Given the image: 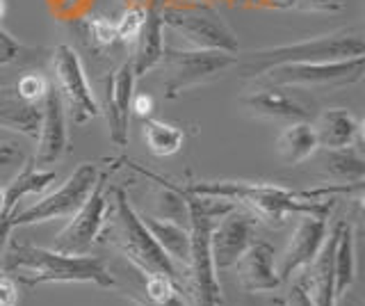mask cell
<instances>
[{
  "instance_id": "f1b7e54d",
  "label": "cell",
  "mask_w": 365,
  "mask_h": 306,
  "mask_svg": "<svg viewBox=\"0 0 365 306\" xmlns=\"http://www.w3.org/2000/svg\"><path fill=\"white\" fill-rule=\"evenodd\" d=\"M85 37L89 39V46L94 51H108L114 44H119L117 35V21H110L106 16H94L85 21Z\"/></svg>"
},
{
  "instance_id": "603a6c76",
  "label": "cell",
  "mask_w": 365,
  "mask_h": 306,
  "mask_svg": "<svg viewBox=\"0 0 365 306\" xmlns=\"http://www.w3.org/2000/svg\"><path fill=\"white\" fill-rule=\"evenodd\" d=\"M0 128L37 140L41 128V103H30L16 87H0Z\"/></svg>"
},
{
  "instance_id": "836d02e7",
  "label": "cell",
  "mask_w": 365,
  "mask_h": 306,
  "mask_svg": "<svg viewBox=\"0 0 365 306\" xmlns=\"http://www.w3.org/2000/svg\"><path fill=\"white\" fill-rule=\"evenodd\" d=\"M21 44L9 35L7 30L0 28V66H7V64H14L21 58Z\"/></svg>"
},
{
  "instance_id": "6da1fadb",
  "label": "cell",
  "mask_w": 365,
  "mask_h": 306,
  "mask_svg": "<svg viewBox=\"0 0 365 306\" xmlns=\"http://www.w3.org/2000/svg\"><path fill=\"white\" fill-rule=\"evenodd\" d=\"M187 195L217 197L240 203L249 213H254L258 222L281 226L290 215L324 213L331 215L338 195H361L363 185H338L315 190H292L277 183H247V180H197V183L182 185Z\"/></svg>"
},
{
  "instance_id": "d6986e66",
  "label": "cell",
  "mask_w": 365,
  "mask_h": 306,
  "mask_svg": "<svg viewBox=\"0 0 365 306\" xmlns=\"http://www.w3.org/2000/svg\"><path fill=\"white\" fill-rule=\"evenodd\" d=\"M240 108L247 115L267 121H308L311 110H308L299 98L292 94H285L281 87H262L254 89L245 96H240Z\"/></svg>"
},
{
  "instance_id": "2e32d148",
  "label": "cell",
  "mask_w": 365,
  "mask_h": 306,
  "mask_svg": "<svg viewBox=\"0 0 365 306\" xmlns=\"http://www.w3.org/2000/svg\"><path fill=\"white\" fill-rule=\"evenodd\" d=\"M68 149V133H66V110L57 89L51 85L41 101V128L37 153L32 158L34 169H46L55 165Z\"/></svg>"
},
{
  "instance_id": "b9f144b4",
  "label": "cell",
  "mask_w": 365,
  "mask_h": 306,
  "mask_svg": "<svg viewBox=\"0 0 365 306\" xmlns=\"http://www.w3.org/2000/svg\"><path fill=\"white\" fill-rule=\"evenodd\" d=\"M3 192H5V188L0 185V203H3Z\"/></svg>"
},
{
  "instance_id": "44dd1931",
  "label": "cell",
  "mask_w": 365,
  "mask_h": 306,
  "mask_svg": "<svg viewBox=\"0 0 365 306\" xmlns=\"http://www.w3.org/2000/svg\"><path fill=\"white\" fill-rule=\"evenodd\" d=\"M163 7H165V0H151L146 7V21H144L140 37L135 41L137 49L130 60L135 78L151 73L155 66H160V62H163V53H165Z\"/></svg>"
},
{
  "instance_id": "1f68e13d",
  "label": "cell",
  "mask_w": 365,
  "mask_h": 306,
  "mask_svg": "<svg viewBox=\"0 0 365 306\" xmlns=\"http://www.w3.org/2000/svg\"><path fill=\"white\" fill-rule=\"evenodd\" d=\"M14 87L23 98L30 101V103H41L46 92H48L51 83H48V78L41 76V73H26Z\"/></svg>"
},
{
  "instance_id": "7a4b0ae2",
  "label": "cell",
  "mask_w": 365,
  "mask_h": 306,
  "mask_svg": "<svg viewBox=\"0 0 365 306\" xmlns=\"http://www.w3.org/2000/svg\"><path fill=\"white\" fill-rule=\"evenodd\" d=\"M0 267L16 281V286L21 283L26 288L43 283H96L101 288H114L106 258L89 254L71 256L46 247L11 243L0 256Z\"/></svg>"
},
{
  "instance_id": "5b68a950",
  "label": "cell",
  "mask_w": 365,
  "mask_h": 306,
  "mask_svg": "<svg viewBox=\"0 0 365 306\" xmlns=\"http://www.w3.org/2000/svg\"><path fill=\"white\" fill-rule=\"evenodd\" d=\"M365 55V37L356 28H345L331 35L308 37L302 41L281 44V46L258 49L245 53V60H237V69L242 78L258 81L272 66L299 64V62H331Z\"/></svg>"
},
{
  "instance_id": "7402d4cb",
  "label": "cell",
  "mask_w": 365,
  "mask_h": 306,
  "mask_svg": "<svg viewBox=\"0 0 365 306\" xmlns=\"http://www.w3.org/2000/svg\"><path fill=\"white\" fill-rule=\"evenodd\" d=\"M315 138L319 149H347V146H363V121L342 108L324 110L313 121Z\"/></svg>"
},
{
  "instance_id": "d4e9b609",
  "label": "cell",
  "mask_w": 365,
  "mask_h": 306,
  "mask_svg": "<svg viewBox=\"0 0 365 306\" xmlns=\"http://www.w3.org/2000/svg\"><path fill=\"white\" fill-rule=\"evenodd\" d=\"M319 169L338 180V185H363L365 180V158L363 146H347V149H317Z\"/></svg>"
},
{
  "instance_id": "3957f363",
  "label": "cell",
  "mask_w": 365,
  "mask_h": 306,
  "mask_svg": "<svg viewBox=\"0 0 365 306\" xmlns=\"http://www.w3.org/2000/svg\"><path fill=\"white\" fill-rule=\"evenodd\" d=\"M98 240L112 245L117 252L142 272H155V275H167L176 279L180 286L185 281V275L176 267L160 245L146 231V226L140 220V213L133 208V203L125 195V190L114 185L110 190L106 224H103Z\"/></svg>"
},
{
  "instance_id": "4fadbf2b",
  "label": "cell",
  "mask_w": 365,
  "mask_h": 306,
  "mask_svg": "<svg viewBox=\"0 0 365 306\" xmlns=\"http://www.w3.org/2000/svg\"><path fill=\"white\" fill-rule=\"evenodd\" d=\"M114 277V290L128 297L137 306H187L182 300V286L167 275L142 272L128 263V267H108Z\"/></svg>"
},
{
  "instance_id": "74e56055",
  "label": "cell",
  "mask_w": 365,
  "mask_h": 306,
  "mask_svg": "<svg viewBox=\"0 0 365 306\" xmlns=\"http://www.w3.org/2000/svg\"><path fill=\"white\" fill-rule=\"evenodd\" d=\"M269 5H272V7H283V9H290V0H272Z\"/></svg>"
},
{
  "instance_id": "5bb4252c",
  "label": "cell",
  "mask_w": 365,
  "mask_h": 306,
  "mask_svg": "<svg viewBox=\"0 0 365 306\" xmlns=\"http://www.w3.org/2000/svg\"><path fill=\"white\" fill-rule=\"evenodd\" d=\"M329 215L324 213H306L299 215V222H297L292 238L288 247L283 249V254L279 256L277 263V275L281 281H288L297 270L306 267L315 254L322 247L324 238L329 233Z\"/></svg>"
},
{
  "instance_id": "9a60e30c",
  "label": "cell",
  "mask_w": 365,
  "mask_h": 306,
  "mask_svg": "<svg viewBox=\"0 0 365 306\" xmlns=\"http://www.w3.org/2000/svg\"><path fill=\"white\" fill-rule=\"evenodd\" d=\"M135 71L130 62H123L119 69L106 76L103 81V110H106L110 140L117 146L128 144V119L135 96Z\"/></svg>"
},
{
  "instance_id": "ac0fdd59",
  "label": "cell",
  "mask_w": 365,
  "mask_h": 306,
  "mask_svg": "<svg viewBox=\"0 0 365 306\" xmlns=\"http://www.w3.org/2000/svg\"><path fill=\"white\" fill-rule=\"evenodd\" d=\"M55 180L53 169H34L30 163L21 169L16 178H11L5 185L3 203H0V256L5 254L9 243V233L14 229V215L19 213V203L28 195H39Z\"/></svg>"
},
{
  "instance_id": "f35d334b",
  "label": "cell",
  "mask_w": 365,
  "mask_h": 306,
  "mask_svg": "<svg viewBox=\"0 0 365 306\" xmlns=\"http://www.w3.org/2000/svg\"><path fill=\"white\" fill-rule=\"evenodd\" d=\"M336 302H338V304H334V306H359V304H354V302H345L342 297H338Z\"/></svg>"
},
{
  "instance_id": "d6a6232c",
  "label": "cell",
  "mask_w": 365,
  "mask_h": 306,
  "mask_svg": "<svg viewBox=\"0 0 365 306\" xmlns=\"http://www.w3.org/2000/svg\"><path fill=\"white\" fill-rule=\"evenodd\" d=\"M290 9L313 14H338L345 9V0H290Z\"/></svg>"
},
{
  "instance_id": "d590c367",
  "label": "cell",
  "mask_w": 365,
  "mask_h": 306,
  "mask_svg": "<svg viewBox=\"0 0 365 306\" xmlns=\"http://www.w3.org/2000/svg\"><path fill=\"white\" fill-rule=\"evenodd\" d=\"M283 302H285V306H315L311 302V297L306 295V290L299 286V281H294L288 288V297H285Z\"/></svg>"
},
{
  "instance_id": "8fae6325",
  "label": "cell",
  "mask_w": 365,
  "mask_h": 306,
  "mask_svg": "<svg viewBox=\"0 0 365 306\" xmlns=\"http://www.w3.org/2000/svg\"><path fill=\"white\" fill-rule=\"evenodd\" d=\"M108 172H101L94 188H91L89 197L73 215L64 229L57 233L55 243L51 249L62 254H89L91 245L98 240L103 224H106V213H108V197H106V180Z\"/></svg>"
},
{
  "instance_id": "e575fe53",
  "label": "cell",
  "mask_w": 365,
  "mask_h": 306,
  "mask_svg": "<svg viewBox=\"0 0 365 306\" xmlns=\"http://www.w3.org/2000/svg\"><path fill=\"white\" fill-rule=\"evenodd\" d=\"M0 306H19V288L16 281L5 275L0 267Z\"/></svg>"
},
{
  "instance_id": "8d00e7d4",
  "label": "cell",
  "mask_w": 365,
  "mask_h": 306,
  "mask_svg": "<svg viewBox=\"0 0 365 306\" xmlns=\"http://www.w3.org/2000/svg\"><path fill=\"white\" fill-rule=\"evenodd\" d=\"M130 110H137V115H140L142 119H146V117H151V110H153V101H151V96H133V106H130Z\"/></svg>"
},
{
  "instance_id": "ba28073f",
  "label": "cell",
  "mask_w": 365,
  "mask_h": 306,
  "mask_svg": "<svg viewBox=\"0 0 365 306\" xmlns=\"http://www.w3.org/2000/svg\"><path fill=\"white\" fill-rule=\"evenodd\" d=\"M365 55L331 62H299L279 64L262 73L258 81H265L272 87H349L363 81Z\"/></svg>"
},
{
  "instance_id": "52a82bcc",
  "label": "cell",
  "mask_w": 365,
  "mask_h": 306,
  "mask_svg": "<svg viewBox=\"0 0 365 306\" xmlns=\"http://www.w3.org/2000/svg\"><path fill=\"white\" fill-rule=\"evenodd\" d=\"M163 26L190 44V49L224 53H237L240 49L231 26L208 5L163 7Z\"/></svg>"
},
{
  "instance_id": "ab89813d",
  "label": "cell",
  "mask_w": 365,
  "mask_h": 306,
  "mask_svg": "<svg viewBox=\"0 0 365 306\" xmlns=\"http://www.w3.org/2000/svg\"><path fill=\"white\" fill-rule=\"evenodd\" d=\"M5 12H7V3H5V0H0V21H3Z\"/></svg>"
},
{
  "instance_id": "4316f807",
  "label": "cell",
  "mask_w": 365,
  "mask_h": 306,
  "mask_svg": "<svg viewBox=\"0 0 365 306\" xmlns=\"http://www.w3.org/2000/svg\"><path fill=\"white\" fill-rule=\"evenodd\" d=\"M334 272H336V300H338L351 288L354 277H356V233H354L347 220H342L336 240Z\"/></svg>"
},
{
  "instance_id": "9c48e42d",
  "label": "cell",
  "mask_w": 365,
  "mask_h": 306,
  "mask_svg": "<svg viewBox=\"0 0 365 306\" xmlns=\"http://www.w3.org/2000/svg\"><path fill=\"white\" fill-rule=\"evenodd\" d=\"M53 73H55V89L60 94L64 110L71 115L73 123L85 126L91 119L101 115V106L96 103L91 87L87 83L85 66L80 62V55L68 44H60L53 51Z\"/></svg>"
},
{
  "instance_id": "484cf974",
  "label": "cell",
  "mask_w": 365,
  "mask_h": 306,
  "mask_svg": "<svg viewBox=\"0 0 365 306\" xmlns=\"http://www.w3.org/2000/svg\"><path fill=\"white\" fill-rule=\"evenodd\" d=\"M317 138L311 121H294L288 123L277 140V151L283 165H302L317 153Z\"/></svg>"
},
{
  "instance_id": "277c9868",
  "label": "cell",
  "mask_w": 365,
  "mask_h": 306,
  "mask_svg": "<svg viewBox=\"0 0 365 306\" xmlns=\"http://www.w3.org/2000/svg\"><path fill=\"white\" fill-rule=\"evenodd\" d=\"M185 192V190H182ZM187 229H190V260L185 267V281L194 306H222V290L217 281V270L210 252V229L217 218L235 208L237 203L217 199V197H199L187 195Z\"/></svg>"
},
{
  "instance_id": "7c38bea8",
  "label": "cell",
  "mask_w": 365,
  "mask_h": 306,
  "mask_svg": "<svg viewBox=\"0 0 365 306\" xmlns=\"http://www.w3.org/2000/svg\"><path fill=\"white\" fill-rule=\"evenodd\" d=\"M258 218L247 208H231L222 218L212 222L210 229V252L215 270L222 272L233 267L240 256H242L249 245L256 240Z\"/></svg>"
},
{
  "instance_id": "83f0119b",
  "label": "cell",
  "mask_w": 365,
  "mask_h": 306,
  "mask_svg": "<svg viewBox=\"0 0 365 306\" xmlns=\"http://www.w3.org/2000/svg\"><path fill=\"white\" fill-rule=\"evenodd\" d=\"M144 140L148 144V151L153 155H174L180 151L182 142H185V131L174 126V123L160 121L153 117L144 119Z\"/></svg>"
},
{
  "instance_id": "cb8c5ba5",
  "label": "cell",
  "mask_w": 365,
  "mask_h": 306,
  "mask_svg": "<svg viewBox=\"0 0 365 306\" xmlns=\"http://www.w3.org/2000/svg\"><path fill=\"white\" fill-rule=\"evenodd\" d=\"M140 220L146 226V231L151 233L153 240L160 245V249L174 260L176 267L182 272L187 267L190 260V229L185 224L163 220V218H153V215L140 213Z\"/></svg>"
},
{
  "instance_id": "8992f818",
  "label": "cell",
  "mask_w": 365,
  "mask_h": 306,
  "mask_svg": "<svg viewBox=\"0 0 365 306\" xmlns=\"http://www.w3.org/2000/svg\"><path fill=\"white\" fill-rule=\"evenodd\" d=\"M237 53L201 51V49H174L165 46V98L174 101L192 87L217 81L237 66Z\"/></svg>"
},
{
  "instance_id": "f546056e",
  "label": "cell",
  "mask_w": 365,
  "mask_h": 306,
  "mask_svg": "<svg viewBox=\"0 0 365 306\" xmlns=\"http://www.w3.org/2000/svg\"><path fill=\"white\" fill-rule=\"evenodd\" d=\"M146 21V7L142 5H130L125 12L121 14V19L117 21V35H119V44H135L140 32L144 28Z\"/></svg>"
},
{
  "instance_id": "ffe728a7",
  "label": "cell",
  "mask_w": 365,
  "mask_h": 306,
  "mask_svg": "<svg viewBox=\"0 0 365 306\" xmlns=\"http://www.w3.org/2000/svg\"><path fill=\"white\" fill-rule=\"evenodd\" d=\"M242 288L249 292H269L281 286L274 249L265 240H254L235 263Z\"/></svg>"
},
{
  "instance_id": "4dcf8cb0",
  "label": "cell",
  "mask_w": 365,
  "mask_h": 306,
  "mask_svg": "<svg viewBox=\"0 0 365 306\" xmlns=\"http://www.w3.org/2000/svg\"><path fill=\"white\" fill-rule=\"evenodd\" d=\"M26 163V155L16 144H0V185H7L11 178H16Z\"/></svg>"
},
{
  "instance_id": "30bf717a",
  "label": "cell",
  "mask_w": 365,
  "mask_h": 306,
  "mask_svg": "<svg viewBox=\"0 0 365 306\" xmlns=\"http://www.w3.org/2000/svg\"><path fill=\"white\" fill-rule=\"evenodd\" d=\"M98 174L101 172H98L96 163H83L55 192L41 197L37 203H32V206L19 210L14 215V226L71 218V215L83 206L85 199L89 197V192H91V188H94Z\"/></svg>"
},
{
  "instance_id": "e0dca14e",
  "label": "cell",
  "mask_w": 365,
  "mask_h": 306,
  "mask_svg": "<svg viewBox=\"0 0 365 306\" xmlns=\"http://www.w3.org/2000/svg\"><path fill=\"white\" fill-rule=\"evenodd\" d=\"M338 220L331 231L327 233L322 247L315 254V258L308 263L304 270V275L299 277V286L306 290V295L311 297L315 306H334L336 304V272H334V254H336V240L340 233Z\"/></svg>"
},
{
  "instance_id": "60d3db41",
  "label": "cell",
  "mask_w": 365,
  "mask_h": 306,
  "mask_svg": "<svg viewBox=\"0 0 365 306\" xmlns=\"http://www.w3.org/2000/svg\"><path fill=\"white\" fill-rule=\"evenodd\" d=\"M274 306H285V302L283 300H274Z\"/></svg>"
}]
</instances>
